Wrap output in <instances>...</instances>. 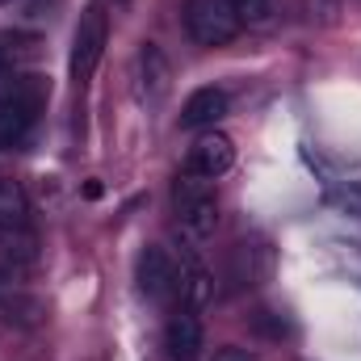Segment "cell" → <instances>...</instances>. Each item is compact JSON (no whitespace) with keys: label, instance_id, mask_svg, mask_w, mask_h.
Masks as SVG:
<instances>
[{"label":"cell","instance_id":"obj_7","mask_svg":"<svg viewBox=\"0 0 361 361\" xmlns=\"http://www.w3.org/2000/svg\"><path fill=\"white\" fill-rule=\"evenodd\" d=\"M227 109H231V97L223 89H214V85L193 89L185 97V105H180V126H185V130H206V126L223 122Z\"/></svg>","mask_w":361,"mask_h":361},{"label":"cell","instance_id":"obj_1","mask_svg":"<svg viewBox=\"0 0 361 361\" xmlns=\"http://www.w3.org/2000/svg\"><path fill=\"white\" fill-rule=\"evenodd\" d=\"M47 97H51L47 76H17V85L0 97V152L17 147L34 130L38 109L47 105Z\"/></svg>","mask_w":361,"mask_h":361},{"label":"cell","instance_id":"obj_16","mask_svg":"<svg viewBox=\"0 0 361 361\" xmlns=\"http://www.w3.org/2000/svg\"><path fill=\"white\" fill-rule=\"evenodd\" d=\"M4 72H8V51L0 47V80H4Z\"/></svg>","mask_w":361,"mask_h":361},{"label":"cell","instance_id":"obj_4","mask_svg":"<svg viewBox=\"0 0 361 361\" xmlns=\"http://www.w3.org/2000/svg\"><path fill=\"white\" fill-rule=\"evenodd\" d=\"M105 38H109L105 13L89 8V13L80 17V25H76V38H72V59H68V68H72V80H76V85H85L92 72H97V63H101V55H105Z\"/></svg>","mask_w":361,"mask_h":361},{"label":"cell","instance_id":"obj_2","mask_svg":"<svg viewBox=\"0 0 361 361\" xmlns=\"http://www.w3.org/2000/svg\"><path fill=\"white\" fill-rule=\"evenodd\" d=\"M173 214H177L180 231L189 240H206L214 235L219 227V197H214V185L193 173H180L173 180Z\"/></svg>","mask_w":361,"mask_h":361},{"label":"cell","instance_id":"obj_13","mask_svg":"<svg viewBox=\"0 0 361 361\" xmlns=\"http://www.w3.org/2000/svg\"><path fill=\"white\" fill-rule=\"evenodd\" d=\"M210 361H261V357L248 353V349H240V345H223V349H214V357Z\"/></svg>","mask_w":361,"mask_h":361},{"label":"cell","instance_id":"obj_8","mask_svg":"<svg viewBox=\"0 0 361 361\" xmlns=\"http://www.w3.org/2000/svg\"><path fill=\"white\" fill-rule=\"evenodd\" d=\"M169 89H173V72H169L164 51L156 42H143V51H139V92H143V101L160 105L169 97Z\"/></svg>","mask_w":361,"mask_h":361},{"label":"cell","instance_id":"obj_12","mask_svg":"<svg viewBox=\"0 0 361 361\" xmlns=\"http://www.w3.org/2000/svg\"><path fill=\"white\" fill-rule=\"evenodd\" d=\"M231 4H235V13H240L244 25H248V21L257 25V21H265L273 13V0H231Z\"/></svg>","mask_w":361,"mask_h":361},{"label":"cell","instance_id":"obj_10","mask_svg":"<svg viewBox=\"0 0 361 361\" xmlns=\"http://www.w3.org/2000/svg\"><path fill=\"white\" fill-rule=\"evenodd\" d=\"M164 341H169V353H173V361H193V357H197V349H202V324H197V315H193L189 307H185V311H177V315L169 319Z\"/></svg>","mask_w":361,"mask_h":361},{"label":"cell","instance_id":"obj_11","mask_svg":"<svg viewBox=\"0 0 361 361\" xmlns=\"http://www.w3.org/2000/svg\"><path fill=\"white\" fill-rule=\"evenodd\" d=\"M8 231H30V202L17 180L0 177V235Z\"/></svg>","mask_w":361,"mask_h":361},{"label":"cell","instance_id":"obj_5","mask_svg":"<svg viewBox=\"0 0 361 361\" xmlns=\"http://www.w3.org/2000/svg\"><path fill=\"white\" fill-rule=\"evenodd\" d=\"M135 281H139V294H147L152 302H164L180 290V273L177 261L160 248V244H147L135 261Z\"/></svg>","mask_w":361,"mask_h":361},{"label":"cell","instance_id":"obj_9","mask_svg":"<svg viewBox=\"0 0 361 361\" xmlns=\"http://www.w3.org/2000/svg\"><path fill=\"white\" fill-rule=\"evenodd\" d=\"M177 273H180V302L189 311H197V307H206L214 298V277L206 273V265L197 261V252L189 244H180V269Z\"/></svg>","mask_w":361,"mask_h":361},{"label":"cell","instance_id":"obj_6","mask_svg":"<svg viewBox=\"0 0 361 361\" xmlns=\"http://www.w3.org/2000/svg\"><path fill=\"white\" fill-rule=\"evenodd\" d=\"M231 164H235V143L227 135H219V130L202 135L185 156V173H193L202 180H219L223 173H231Z\"/></svg>","mask_w":361,"mask_h":361},{"label":"cell","instance_id":"obj_3","mask_svg":"<svg viewBox=\"0 0 361 361\" xmlns=\"http://www.w3.org/2000/svg\"><path fill=\"white\" fill-rule=\"evenodd\" d=\"M185 30L197 47H227L244 21L231 0H185Z\"/></svg>","mask_w":361,"mask_h":361},{"label":"cell","instance_id":"obj_14","mask_svg":"<svg viewBox=\"0 0 361 361\" xmlns=\"http://www.w3.org/2000/svg\"><path fill=\"white\" fill-rule=\"evenodd\" d=\"M345 206H349V210H357V214H361V185H357V189H349V193H345Z\"/></svg>","mask_w":361,"mask_h":361},{"label":"cell","instance_id":"obj_15","mask_svg":"<svg viewBox=\"0 0 361 361\" xmlns=\"http://www.w3.org/2000/svg\"><path fill=\"white\" fill-rule=\"evenodd\" d=\"M85 197H89V202L101 197V180H89V185H85Z\"/></svg>","mask_w":361,"mask_h":361}]
</instances>
